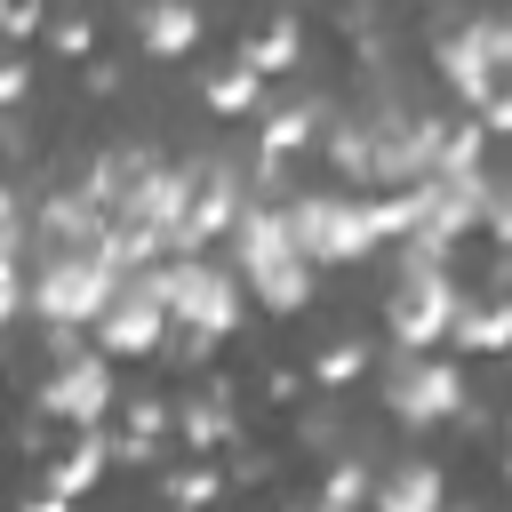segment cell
<instances>
[{
	"instance_id": "3",
	"label": "cell",
	"mask_w": 512,
	"mask_h": 512,
	"mask_svg": "<svg viewBox=\"0 0 512 512\" xmlns=\"http://www.w3.org/2000/svg\"><path fill=\"white\" fill-rule=\"evenodd\" d=\"M280 232H288V248H296L312 272H320V264H368V256L384 248L360 192H288V200H280Z\"/></svg>"
},
{
	"instance_id": "27",
	"label": "cell",
	"mask_w": 512,
	"mask_h": 512,
	"mask_svg": "<svg viewBox=\"0 0 512 512\" xmlns=\"http://www.w3.org/2000/svg\"><path fill=\"white\" fill-rule=\"evenodd\" d=\"M40 32H48L56 56H88V48H96V24H88V16H48Z\"/></svg>"
},
{
	"instance_id": "16",
	"label": "cell",
	"mask_w": 512,
	"mask_h": 512,
	"mask_svg": "<svg viewBox=\"0 0 512 512\" xmlns=\"http://www.w3.org/2000/svg\"><path fill=\"white\" fill-rule=\"evenodd\" d=\"M200 32H208L200 0H144V8H136V48L160 56V64H168V56H192Z\"/></svg>"
},
{
	"instance_id": "22",
	"label": "cell",
	"mask_w": 512,
	"mask_h": 512,
	"mask_svg": "<svg viewBox=\"0 0 512 512\" xmlns=\"http://www.w3.org/2000/svg\"><path fill=\"white\" fill-rule=\"evenodd\" d=\"M208 112H216V120L264 112V80H256L248 64H224V72H208Z\"/></svg>"
},
{
	"instance_id": "17",
	"label": "cell",
	"mask_w": 512,
	"mask_h": 512,
	"mask_svg": "<svg viewBox=\"0 0 512 512\" xmlns=\"http://www.w3.org/2000/svg\"><path fill=\"white\" fill-rule=\"evenodd\" d=\"M104 472H112V456H104V424H96V432H72V448H48L40 488H48V496H64V504H80Z\"/></svg>"
},
{
	"instance_id": "25",
	"label": "cell",
	"mask_w": 512,
	"mask_h": 512,
	"mask_svg": "<svg viewBox=\"0 0 512 512\" xmlns=\"http://www.w3.org/2000/svg\"><path fill=\"white\" fill-rule=\"evenodd\" d=\"M360 496H368V464H360V456H344V464L320 480V504H336V512H360Z\"/></svg>"
},
{
	"instance_id": "20",
	"label": "cell",
	"mask_w": 512,
	"mask_h": 512,
	"mask_svg": "<svg viewBox=\"0 0 512 512\" xmlns=\"http://www.w3.org/2000/svg\"><path fill=\"white\" fill-rule=\"evenodd\" d=\"M448 344H456V352H504V344H512V304H504V296H464Z\"/></svg>"
},
{
	"instance_id": "1",
	"label": "cell",
	"mask_w": 512,
	"mask_h": 512,
	"mask_svg": "<svg viewBox=\"0 0 512 512\" xmlns=\"http://www.w3.org/2000/svg\"><path fill=\"white\" fill-rule=\"evenodd\" d=\"M120 288L112 264V232L104 240H64V248H24V304L40 328H80L104 312V296Z\"/></svg>"
},
{
	"instance_id": "7",
	"label": "cell",
	"mask_w": 512,
	"mask_h": 512,
	"mask_svg": "<svg viewBox=\"0 0 512 512\" xmlns=\"http://www.w3.org/2000/svg\"><path fill=\"white\" fill-rule=\"evenodd\" d=\"M504 64H512V32H504V16H464V24H448L440 40H432V72L448 80V96L472 112L480 96H496L504 88Z\"/></svg>"
},
{
	"instance_id": "15",
	"label": "cell",
	"mask_w": 512,
	"mask_h": 512,
	"mask_svg": "<svg viewBox=\"0 0 512 512\" xmlns=\"http://www.w3.org/2000/svg\"><path fill=\"white\" fill-rule=\"evenodd\" d=\"M320 120H328V104H320V96L264 104V112H256V160H296V152H312Z\"/></svg>"
},
{
	"instance_id": "24",
	"label": "cell",
	"mask_w": 512,
	"mask_h": 512,
	"mask_svg": "<svg viewBox=\"0 0 512 512\" xmlns=\"http://www.w3.org/2000/svg\"><path fill=\"white\" fill-rule=\"evenodd\" d=\"M368 360H376V352H368L360 336H352V344H328V352H312V384H320V392H336V384L368 376Z\"/></svg>"
},
{
	"instance_id": "6",
	"label": "cell",
	"mask_w": 512,
	"mask_h": 512,
	"mask_svg": "<svg viewBox=\"0 0 512 512\" xmlns=\"http://www.w3.org/2000/svg\"><path fill=\"white\" fill-rule=\"evenodd\" d=\"M184 168H192V192H184V216H176V232H168V256L216 248V240L232 232V216L256 200V176H248V160H232V152H208V160H184Z\"/></svg>"
},
{
	"instance_id": "30",
	"label": "cell",
	"mask_w": 512,
	"mask_h": 512,
	"mask_svg": "<svg viewBox=\"0 0 512 512\" xmlns=\"http://www.w3.org/2000/svg\"><path fill=\"white\" fill-rule=\"evenodd\" d=\"M24 88H32V64H24L16 48H0V104H16Z\"/></svg>"
},
{
	"instance_id": "26",
	"label": "cell",
	"mask_w": 512,
	"mask_h": 512,
	"mask_svg": "<svg viewBox=\"0 0 512 512\" xmlns=\"http://www.w3.org/2000/svg\"><path fill=\"white\" fill-rule=\"evenodd\" d=\"M160 352H168L176 368H208V360H216V336H200V328H176V320H168V336H160Z\"/></svg>"
},
{
	"instance_id": "33",
	"label": "cell",
	"mask_w": 512,
	"mask_h": 512,
	"mask_svg": "<svg viewBox=\"0 0 512 512\" xmlns=\"http://www.w3.org/2000/svg\"><path fill=\"white\" fill-rule=\"evenodd\" d=\"M24 512H72V504H64V496H48V488H40V496H32V504H24Z\"/></svg>"
},
{
	"instance_id": "11",
	"label": "cell",
	"mask_w": 512,
	"mask_h": 512,
	"mask_svg": "<svg viewBox=\"0 0 512 512\" xmlns=\"http://www.w3.org/2000/svg\"><path fill=\"white\" fill-rule=\"evenodd\" d=\"M112 400H120V384H112V360H104V352H64V360H48V376H40V392H32V408H40L48 424H64V432H96V424L112 416Z\"/></svg>"
},
{
	"instance_id": "14",
	"label": "cell",
	"mask_w": 512,
	"mask_h": 512,
	"mask_svg": "<svg viewBox=\"0 0 512 512\" xmlns=\"http://www.w3.org/2000/svg\"><path fill=\"white\" fill-rule=\"evenodd\" d=\"M368 512H448V480H440V464H424V456H408V464H392V472H368V496H360Z\"/></svg>"
},
{
	"instance_id": "12",
	"label": "cell",
	"mask_w": 512,
	"mask_h": 512,
	"mask_svg": "<svg viewBox=\"0 0 512 512\" xmlns=\"http://www.w3.org/2000/svg\"><path fill=\"white\" fill-rule=\"evenodd\" d=\"M184 192H192V168L184 160H136V176H128V192L112 200V224H136V232H160V248H168V232H176V216H184Z\"/></svg>"
},
{
	"instance_id": "18",
	"label": "cell",
	"mask_w": 512,
	"mask_h": 512,
	"mask_svg": "<svg viewBox=\"0 0 512 512\" xmlns=\"http://www.w3.org/2000/svg\"><path fill=\"white\" fill-rule=\"evenodd\" d=\"M320 152H328V168L336 176H352V184H368V112L352 104V112H336L328 104V120H320V136H312Z\"/></svg>"
},
{
	"instance_id": "28",
	"label": "cell",
	"mask_w": 512,
	"mask_h": 512,
	"mask_svg": "<svg viewBox=\"0 0 512 512\" xmlns=\"http://www.w3.org/2000/svg\"><path fill=\"white\" fill-rule=\"evenodd\" d=\"M40 24H48V0H8V16H0V32H8V40H32Z\"/></svg>"
},
{
	"instance_id": "31",
	"label": "cell",
	"mask_w": 512,
	"mask_h": 512,
	"mask_svg": "<svg viewBox=\"0 0 512 512\" xmlns=\"http://www.w3.org/2000/svg\"><path fill=\"white\" fill-rule=\"evenodd\" d=\"M0 240H32V224H24V192H16V184H0Z\"/></svg>"
},
{
	"instance_id": "5",
	"label": "cell",
	"mask_w": 512,
	"mask_h": 512,
	"mask_svg": "<svg viewBox=\"0 0 512 512\" xmlns=\"http://www.w3.org/2000/svg\"><path fill=\"white\" fill-rule=\"evenodd\" d=\"M368 112V184H424L432 160H440V112L408 104L384 88V104H360Z\"/></svg>"
},
{
	"instance_id": "34",
	"label": "cell",
	"mask_w": 512,
	"mask_h": 512,
	"mask_svg": "<svg viewBox=\"0 0 512 512\" xmlns=\"http://www.w3.org/2000/svg\"><path fill=\"white\" fill-rule=\"evenodd\" d=\"M296 512H336V504H320V496H312V504H296Z\"/></svg>"
},
{
	"instance_id": "9",
	"label": "cell",
	"mask_w": 512,
	"mask_h": 512,
	"mask_svg": "<svg viewBox=\"0 0 512 512\" xmlns=\"http://www.w3.org/2000/svg\"><path fill=\"white\" fill-rule=\"evenodd\" d=\"M168 336V304H160V272H120V288L104 296V312L88 320V344L104 360H152Z\"/></svg>"
},
{
	"instance_id": "2",
	"label": "cell",
	"mask_w": 512,
	"mask_h": 512,
	"mask_svg": "<svg viewBox=\"0 0 512 512\" xmlns=\"http://www.w3.org/2000/svg\"><path fill=\"white\" fill-rule=\"evenodd\" d=\"M224 248H232V272H240V288L264 304V312H304L312 304V264L288 248V232H280V200H248L240 216H232V232H224Z\"/></svg>"
},
{
	"instance_id": "4",
	"label": "cell",
	"mask_w": 512,
	"mask_h": 512,
	"mask_svg": "<svg viewBox=\"0 0 512 512\" xmlns=\"http://www.w3.org/2000/svg\"><path fill=\"white\" fill-rule=\"evenodd\" d=\"M152 272H160V304H168L176 328H200V336L224 344V336L248 320V288H240V272L216 264L208 248H200V256H160Z\"/></svg>"
},
{
	"instance_id": "19",
	"label": "cell",
	"mask_w": 512,
	"mask_h": 512,
	"mask_svg": "<svg viewBox=\"0 0 512 512\" xmlns=\"http://www.w3.org/2000/svg\"><path fill=\"white\" fill-rule=\"evenodd\" d=\"M296 56H304V24H296V16H272L264 32H248V40H240V56H232V64H248L256 80H272V72H296Z\"/></svg>"
},
{
	"instance_id": "35",
	"label": "cell",
	"mask_w": 512,
	"mask_h": 512,
	"mask_svg": "<svg viewBox=\"0 0 512 512\" xmlns=\"http://www.w3.org/2000/svg\"><path fill=\"white\" fill-rule=\"evenodd\" d=\"M448 512H472V504H448Z\"/></svg>"
},
{
	"instance_id": "10",
	"label": "cell",
	"mask_w": 512,
	"mask_h": 512,
	"mask_svg": "<svg viewBox=\"0 0 512 512\" xmlns=\"http://www.w3.org/2000/svg\"><path fill=\"white\" fill-rule=\"evenodd\" d=\"M464 312V288H456V264L440 272H408L392 280V304H384V328H392V352H440L448 328Z\"/></svg>"
},
{
	"instance_id": "29",
	"label": "cell",
	"mask_w": 512,
	"mask_h": 512,
	"mask_svg": "<svg viewBox=\"0 0 512 512\" xmlns=\"http://www.w3.org/2000/svg\"><path fill=\"white\" fill-rule=\"evenodd\" d=\"M160 424H168L160 400H128V424H120V432H128V440H160Z\"/></svg>"
},
{
	"instance_id": "13",
	"label": "cell",
	"mask_w": 512,
	"mask_h": 512,
	"mask_svg": "<svg viewBox=\"0 0 512 512\" xmlns=\"http://www.w3.org/2000/svg\"><path fill=\"white\" fill-rule=\"evenodd\" d=\"M24 224H32V248H64V240H104L112 232V216L80 184H56L40 208H24Z\"/></svg>"
},
{
	"instance_id": "21",
	"label": "cell",
	"mask_w": 512,
	"mask_h": 512,
	"mask_svg": "<svg viewBox=\"0 0 512 512\" xmlns=\"http://www.w3.org/2000/svg\"><path fill=\"white\" fill-rule=\"evenodd\" d=\"M176 432H184V448H192V456H216V448H232V400H224V392H200V400H184V408H176Z\"/></svg>"
},
{
	"instance_id": "8",
	"label": "cell",
	"mask_w": 512,
	"mask_h": 512,
	"mask_svg": "<svg viewBox=\"0 0 512 512\" xmlns=\"http://www.w3.org/2000/svg\"><path fill=\"white\" fill-rule=\"evenodd\" d=\"M384 408H392L408 432L456 424V408H464V368L448 360V344H440V352H392V360H384Z\"/></svg>"
},
{
	"instance_id": "32",
	"label": "cell",
	"mask_w": 512,
	"mask_h": 512,
	"mask_svg": "<svg viewBox=\"0 0 512 512\" xmlns=\"http://www.w3.org/2000/svg\"><path fill=\"white\" fill-rule=\"evenodd\" d=\"M264 392H272V400H296V392H304V376H296V368H272V376H264Z\"/></svg>"
},
{
	"instance_id": "23",
	"label": "cell",
	"mask_w": 512,
	"mask_h": 512,
	"mask_svg": "<svg viewBox=\"0 0 512 512\" xmlns=\"http://www.w3.org/2000/svg\"><path fill=\"white\" fill-rule=\"evenodd\" d=\"M160 496H168L176 512H200V504L224 496V472H216V464H176V472L160 480Z\"/></svg>"
}]
</instances>
